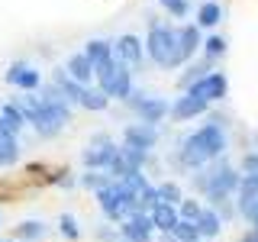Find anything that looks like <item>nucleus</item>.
<instances>
[{"label":"nucleus","instance_id":"1","mask_svg":"<svg viewBox=\"0 0 258 242\" xmlns=\"http://www.w3.org/2000/svg\"><path fill=\"white\" fill-rule=\"evenodd\" d=\"M229 149V139H226L223 126L220 123H204L200 129L194 133L177 145V165L184 168H204L210 161L223 158V152Z\"/></svg>","mask_w":258,"mask_h":242},{"label":"nucleus","instance_id":"2","mask_svg":"<svg viewBox=\"0 0 258 242\" xmlns=\"http://www.w3.org/2000/svg\"><path fill=\"white\" fill-rule=\"evenodd\" d=\"M239 181H242V174L232 165H226L223 158H216V168L207 171V177H197V188L207 194V204L223 207V213H216L220 220H229V216H232V204H229V200H232V194H236Z\"/></svg>","mask_w":258,"mask_h":242},{"label":"nucleus","instance_id":"3","mask_svg":"<svg viewBox=\"0 0 258 242\" xmlns=\"http://www.w3.org/2000/svg\"><path fill=\"white\" fill-rule=\"evenodd\" d=\"M145 55L161 68H181V55H177V26H161L149 20V36H145Z\"/></svg>","mask_w":258,"mask_h":242},{"label":"nucleus","instance_id":"4","mask_svg":"<svg viewBox=\"0 0 258 242\" xmlns=\"http://www.w3.org/2000/svg\"><path fill=\"white\" fill-rule=\"evenodd\" d=\"M97 204H100L103 216H110V220H119V223H123L129 213H136V210H133V197L123 191V184H119V181H110L107 188L97 191Z\"/></svg>","mask_w":258,"mask_h":242},{"label":"nucleus","instance_id":"5","mask_svg":"<svg viewBox=\"0 0 258 242\" xmlns=\"http://www.w3.org/2000/svg\"><path fill=\"white\" fill-rule=\"evenodd\" d=\"M119 155V145L110 139V136L97 133L91 139V149H84V155H81V161H84L87 171H107V168L113 165V158Z\"/></svg>","mask_w":258,"mask_h":242},{"label":"nucleus","instance_id":"6","mask_svg":"<svg viewBox=\"0 0 258 242\" xmlns=\"http://www.w3.org/2000/svg\"><path fill=\"white\" fill-rule=\"evenodd\" d=\"M226 87H229V81H226L223 71H210V75H204L200 81H194V84L184 87V94L200 97V100H207V103H216V100L226 97Z\"/></svg>","mask_w":258,"mask_h":242},{"label":"nucleus","instance_id":"7","mask_svg":"<svg viewBox=\"0 0 258 242\" xmlns=\"http://www.w3.org/2000/svg\"><path fill=\"white\" fill-rule=\"evenodd\" d=\"M7 84L20 87L23 94H36L39 84H42V75H39L32 65H26V62H13L10 71H7Z\"/></svg>","mask_w":258,"mask_h":242},{"label":"nucleus","instance_id":"8","mask_svg":"<svg viewBox=\"0 0 258 242\" xmlns=\"http://www.w3.org/2000/svg\"><path fill=\"white\" fill-rule=\"evenodd\" d=\"M152 223L145 213H129L123 223H119V239L123 242H152Z\"/></svg>","mask_w":258,"mask_h":242},{"label":"nucleus","instance_id":"9","mask_svg":"<svg viewBox=\"0 0 258 242\" xmlns=\"http://www.w3.org/2000/svg\"><path fill=\"white\" fill-rule=\"evenodd\" d=\"M168 107H171V103H168L165 97H149V94H145L142 100L133 107V113L139 116V123H145V126H155V123H161V119L168 116Z\"/></svg>","mask_w":258,"mask_h":242},{"label":"nucleus","instance_id":"10","mask_svg":"<svg viewBox=\"0 0 258 242\" xmlns=\"http://www.w3.org/2000/svg\"><path fill=\"white\" fill-rule=\"evenodd\" d=\"M113 58H116L119 65H126V68H136V65L145 58V48H142V42L133 36V32H126V36H119L116 45H113Z\"/></svg>","mask_w":258,"mask_h":242},{"label":"nucleus","instance_id":"11","mask_svg":"<svg viewBox=\"0 0 258 242\" xmlns=\"http://www.w3.org/2000/svg\"><path fill=\"white\" fill-rule=\"evenodd\" d=\"M200 45H204V36H200L197 23H184V26H177V55H181V65L190 62L194 55L200 52Z\"/></svg>","mask_w":258,"mask_h":242},{"label":"nucleus","instance_id":"12","mask_svg":"<svg viewBox=\"0 0 258 242\" xmlns=\"http://www.w3.org/2000/svg\"><path fill=\"white\" fill-rule=\"evenodd\" d=\"M123 139H126V145H133V149L149 152V149H155V142H158V129L145 126V123H133V126L123 129Z\"/></svg>","mask_w":258,"mask_h":242},{"label":"nucleus","instance_id":"13","mask_svg":"<svg viewBox=\"0 0 258 242\" xmlns=\"http://www.w3.org/2000/svg\"><path fill=\"white\" fill-rule=\"evenodd\" d=\"M210 103L207 100H200V97H190V94H181L177 100L168 107V113L177 119V123H184V119H194V116H200V113H207Z\"/></svg>","mask_w":258,"mask_h":242},{"label":"nucleus","instance_id":"14","mask_svg":"<svg viewBox=\"0 0 258 242\" xmlns=\"http://www.w3.org/2000/svg\"><path fill=\"white\" fill-rule=\"evenodd\" d=\"M145 216H149L152 229H158V232H165V236H168V232L174 229V223H177V207H168V204H161V200H158L155 207H149V213H145Z\"/></svg>","mask_w":258,"mask_h":242},{"label":"nucleus","instance_id":"15","mask_svg":"<svg viewBox=\"0 0 258 242\" xmlns=\"http://www.w3.org/2000/svg\"><path fill=\"white\" fill-rule=\"evenodd\" d=\"M97 91H100L103 97H119V100H123V97L133 91V71H129L126 65H119L116 75H113L103 87H97Z\"/></svg>","mask_w":258,"mask_h":242},{"label":"nucleus","instance_id":"16","mask_svg":"<svg viewBox=\"0 0 258 242\" xmlns=\"http://www.w3.org/2000/svg\"><path fill=\"white\" fill-rule=\"evenodd\" d=\"M194 226H197V236H200V242H210V239H216V236H220L223 220L216 216V210H213V207H204V210H200V216L194 220Z\"/></svg>","mask_w":258,"mask_h":242},{"label":"nucleus","instance_id":"17","mask_svg":"<svg viewBox=\"0 0 258 242\" xmlns=\"http://www.w3.org/2000/svg\"><path fill=\"white\" fill-rule=\"evenodd\" d=\"M52 87H58V94H61V97H64L68 103H81V97H84V91H87L84 84H78V81H71V78H68V71H64V68H58V71L52 75Z\"/></svg>","mask_w":258,"mask_h":242},{"label":"nucleus","instance_id":"18","mask_svg":"<svg viewBox=\"0 0 258 242\" xmlns=\"http://www.w3.org/2000/svg\"><path fill=\"white\" fill-rule=\"evenodd\" d=\"M16 161H20V139L7 126H0V165L10 168Z\"/></svg>","mask_w":258,"mask_h":242},{"label":"nucleus","instance_id":"19","mask_svg":"<svg viewBox=\"0 0 258 242\" xmlns=\"http://www.w3.org/2000/svg\"><path fill=\"white\" fill-rule=\"evenodd\" d=\"M64 71H68L71 81H78V84H84V87H87V81L94 78V65L84 58V52H75V55H71L68 65H64Z\"/></svg>","mask_w":258,"mask_h":242},{"label":"nucleus","instance_id":"20","mask_svg":"<svg viewBox=\"0 0 258 242\" xmlns=\"http://www.w3.org/2000/svg\"><path fill=\"white\" fill-rule=\"evenodd\" d=\"M84 58L91 65H100V62L113 58V42H107V39H91V42L84 45Z\"/></svg>","mask_w":258,"mask_h":242},{"label":"nucleus","instance_id":"21","mask_svg":"<svg viewBox=\"0 0 258 242\" xmlns=\"http://www.w3.org/2000/svg\"><path fill=\"white\" fill-rule=\"evenodd\" d=\"M0 126H7L13 136H20V133H23V126H26V119H23V113L16 110V103H13V100L0 107Z\"/></svg>","mask_w":258,"mask_h":242},{"label":"nucleus","instance_id":"22","mask_svg":"<svg viewBox=\"0 0 258 242\" xmlns=\"http://www.w3.org/2000/svg\"><path fill=\"white\" fill-rule=\"evenodd\" d=\"M13 232H16V239H20V242H36V239H42L45 232H48V226L39 223V220H23L20 226H13Z\"/></svg>","mask_w":258,"mask_h":242},{"label":"nucleus","instance_id":"23","mask_svg":"<svg viewBox=\"0 0 258 242\" xmlns=\"http://www.w3.org/2000/svg\"><path fill=\"white\" fill-rule=\"evenodd\" d=\"M220 16H223L220 4H213V0H207V4H204V7L197 10V26H200V29H207V26H216V23H220Z\"/></svg>","mask_w":258,"mask_h":242},{"label":"nucleus","instance_id":"24","mask_svg":"<svg viewBox=\"0 0 258 242\" xmlns=\"http://www.w3.org/2000/svg\"><path fill=\"white\" fill-rule=\"evenodd\" d=\"M174 242H200V236H197V226L194 223H187V220H181L177 216V223H174V229L168 232Z\"/></svg>","mask_w":258,"mask_h":242},{"label":"nucleus","instance_id":"25","mask_svg":"<svg viewBox=\"0 0 258 242\" xmlns=\"http://www.w3.org/2000/svg\"><path fill=\"white\" fill-rule=\"evenodd\" d=\"M119 155H123L126 161V168H142L149 165V152H142V149H133V145H119Z\"/></svg>","mask_w":258,"mask_h":242},{"label":"nucleus","instance_id":"26","mask_svg":"<svg viewBox=\"0 0 258 242\" xmlns=\"http://www.w3.org/2000/svg\"><path fill=\"white\" fill-rule=\"evenodd\" d=\"M107 103H110V97H103L100 91H91V87H87L78 107H84V110H91V113H100V110H107Z\"/></svg>","mask_w":258,"mask_h":242},{"label":"nucleus","instance_id":"27","mask_svg":"<svg viewBox=\"0 0 258 242\" xmlns=\"http://www.w3.org/2000/svg\"><path fill=\"white\" fill-rule=\"evenodd\" d=\"M204 48V58L207 62H216V58H223L226 55V39L223 36H207V42L200 45Z\"/></svg>","mask_w":258,"mask_h":242},{"label":"nucleus","instance_id":"28","mask_svg":"<svg viewBox=\"0 0 258 242\" xmlns=\"http://www.w3.org/2000/svg\"><path fill=\"white\" fill-rule=\"evenodd\" d=\"M155 191H158V200H161V204H168V207H177V204H181V188H177V184H171V181H168V184H155Z\"/></svg>","mask_w":258,"mask_h":242},{"label":"nucleus","instance_id":"29","mask_svg":"<svg viewBox=\"0 0 258 242\" xmlns=\"http://www.w3.org/2000/svg\"><path fill=\"white\" fill-rule=\"evenodd\" d=\"M113 181V177L107 174V171H84V174H81V184H84V188L87 191H100V188H107V184Z\"/></svg>","mask_w":258,"mask_h":242},{"label":"nucleus","instance_id":"30","mask_svg":"<svg viewBox=\"0 0 258 242\" xmlns=\"http://www.w3.org/2000/svg\"><path fill=\"white\" fill-rule=\"evenodd\" d=\"M210 71H213V62H200V65H190L187 71H184V78H181V87H187V84H194V81H200L204 75H210Z\"/></svg>","mask_w":258,"mask_h":242},{"label":"nucleus","instance_id":"31","mask_svg":"<svg viewBox=\"0 0 258 242\" xmlns=\"http://www.w3.org/2000/svg\"><path fill=\"white\" fill-rule=\"evenodd\" d=\"M58 229H61V236L71 239V242L81 239V226H78V220H75L71 213H61V216H58Z\"/></svg>","mask_w":258,"mask_h":242},{"label":"nucleus","instance_id":"32","mask_svg":"<svg viewBox=\"0 0 258 242\" xmlns=\"http://www.w3.org/2000/svg\"><path fill=\"white\" fill-rule=\"evenodd\" d=\"M177 207H181V213H177V216H181V220H187V223H194L200 216V210H204V207H200V200H190V197H184Z\"/></svg>","mask_w":258,"mask_h":242},{"label":"nucleus","instance_id":"33","mask_svg":"<svg viewBox=\"0 0 258 242\" xmlns=\"http://www.w3.org/2000/svg\"><path fill=\"white\" fill-rule=\"evenodd\" d=\"M239 174H242V177H255V181H258V152H255V149L248 152L245 158H242V165H239Z\"/></svg>","mask_w":258,"mask_h":242},{"label":"nucleus","instance_id":"34","mask_svg":"<svg viewBox=\"0 0 258 242\" xmlns=\"http://www.w3.org/2000/svg\"><path fill=\"white\" fill-rule=\"evenodd\" d=\"M158 4L165 7V10L171 13V16H177V20H181V16L187 13V0H158Z\"/></svg>","mask_w":258,"mask_h":242},{"label":"nucleus","instance_id":"35","mask_svg":"<svg viewBox=\"0 0 258 242\" xmlns=\"http://www.w3.org/2000/svg\"><path fill=\"white\" fill-rule=\"evenodd\" d=\"M242 242H258V229H248V232H245V239H242Z\"/></svg>","mask_w":258,"mask_h":242},{"label":"nucleus","instance_id":"36","mask_svg":"<svg viewBox=\"0 0 258 242\" xmlns=\"http://www.w3.org/2000/svg\"><path fill=\"white\" fill-rule=\"evenodd\" d=\"M255 152H258V136H255Z\"/></svg>","mask_w":258,"mask_h":242},{"label":"nucleus","instance_id":"37","mask_svg":"<svg viewBox=\"0 0 258 242\" xmlns=\"http://www.w3.org/2000/svg\"><path fill=\"white\" fill-rule=\"evenodd\" d=\"M0 242H7V239H0Z\"/></svg>","mask_w":258,"mask_h":242}]
</instances>
